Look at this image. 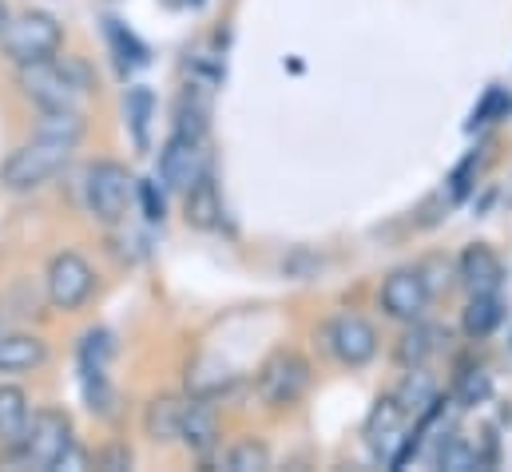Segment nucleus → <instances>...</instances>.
I'll list each match as a JSON object with an SVG mask.
<instances>
[{"mask_svg": "<svg viewBox=\"0 0 512 472\" xmlns=\"http://www.w3.org/2000/svg\"><path fill=\"white\" fill-rule=\"evenodd\" d=\"M72 147H76V143H68V139H56V135H40V131H36L28 143H20V147L4 159L0 183H4L8 191H36V187H44L48 179H56V175L68 167Z\"/></svg>", "mask_w": 512, "mask_h": 472, "instance_id": "obj_1", "label": "nucleus"}, {"mask_svg": "<svg viewBox=\"0 0 512 472\" xmlns=\"http://www.w3.org/2000/svg\"><path fill=\"white\" fill-rule=\"evenodd\" d=\"M88 68L72 64V60H36V64H20V88L36 108H76L80 96L88 92Z\"/></svg>", "mask_w": 512, "mask_h": 472, "instance_id": "obj_2", "label": "nucleus"}, {"mask_svg": "<svg viewBox=\"0 0 512 472\" xmlns=\"http://www.w3.org/2000/svg\"><path fill=\"white\" fill-rule=\"evenodd\" d=\"M60 44H64V28L48 12H20V16H8V24L0 28V48L12 64L52 60Z\"/></svg>", "mask_w": 512, "mask_h": 472, "instance_id": "obj_3", "label": "nucleus"}, {"mask_svg": "<svg viewBox=\"0 0 512 472\" xmlns=\"http://www.w3.org/2000/svg\"><path fill=\"white\" fill-rule=\"evenodd\" d=\"M72 445H76L72 417L64 409H40L28 421V433L16 445V453H20V461L28 469H60V461L68 457Z\"/></svg>", "mask_w": 512, "mask_h": 472, "instance_id": "obj_4", "label": "nucleus"}, {"mask_svg": "<svg viewBox=\"0 0 512 472\" xmlns=\"http://www.w3.org/2000/svg\"><path fill=\"white\" fill-rule=\"evenodd\" d=\"M131 191H135V179L124 163L104 159V163H92L84 175V203L100 223H120L128 215Z\"/></svg>", "mask_w": 512, "mask_h": 472, "instance_id": "obj_5", "label": "nucleus"}, {"mask_svg": "<svg viewBox=\"0 0 512 472\" xmlns=\"http://www.w3.org/2000/svg\"><path fill=\"white\" fill-rule=\"evenodd\" d=\"M44 290L56 310H80L96 290V270L76 250H60L44 270Z\"/></svg>", "mask_w": 512, "mask_h": 472, "instance_id": "obj_6", "label": "nucleus"}, {"mask_svg": "<svg viewBox=\"0 0 512 472\" xmlns=\"http://www.w3.org/2000/svg\"><path fill=\"white\" fill-rule=\"evenodd\" d=\"M306 389H310V361L302 354L282 350V354L270 357V361L262 365V373H258V397H262L270 409H290V405H298V401L306 397Z\"/></svg>", "mask_w": 512, "mask_h": 472, "instance_id": "obj_7", "label": "nucleus"}, {"mask_svg": "<svg viewBox=\"0 0 512 472\" xmlns=\"http://www.w3.org/2000/svg\"><path fill=\"white\" fill-rule=\"evenodd\" d=\"M203 175H207L203 139L175 131V135L163 143V151H159V179H163L171 191H187V187H195Z\"/></svg>", "mask_w": 512, "mask_h": 472, "instance_id": "obj_8", "label": "nucleus"}, {"mask_svg": "<svg viewBox=\"0 0 512 472\" xmlns=\"http://www.w3.org/2000/svg\"><path fill=\"white\" fill-rule=\"evenodd\" d=\"M326 346L342 365L358 369V365L374 361V354H378V330L358 314H338L326 326Z\"/></svg>", "mask_w": 512, "mask_h": 472, "instance_id": "obj_9", "label": "nucleus"}, {"mask_svg": "<svg viewBox=\"0 0 512 472\" xmlns=\"http://www.w3.org/2000/svg\"><path fill=\"white\" fill-rule=\"evenodd\" d=\"M382 310L397 322H417L429 310V282L421 270H393L382 282Z\"/></svg>", "mask_w": 512, "mask_h": 472, "instance_id": "obj_10", "label": "nucleus"}, {"mask_svg": "<svg viewBox=\"0 0 512 472\" xmlns=\"http://www.w3.org/2000/svg\"><path fill=\"white\" fill-rule=\"evenodd\" d=\"M457 270H461V282L469 286V294H497L501 282H505V266H501L497 250L485 246V242L469 246L457 262Z\"/></svg>", "mask_w": 512, "mask_h": 472, "instance_id": "obj_11", "label": "nucleus"}, {"mask_svg": "<svg viewBox=\"0 0 512 472\" xmlns=\"http://www.w3.org/2000/svg\"><path fill=\"white\" fill-rule=\"evenodd\" d=\"M179 441H183V449L207 457V453L219 445V413H215V405H207V401H191V405H183Z\"/></svg>", "mask_w": 512, "mask_h": 472, "instance_id": "obj_12", "label": "nucleus"}, {"mask_svg": "<svg viewBox=\"0 0 512 472\" xmlns=\"http://www.w3.org/2000/svg\"><path fill=\"white\" fill-rule=\"evenodd\" d=\"M48 361V346L36 334H4L0 338V373H32Z\"/></svg>", "mask_w": 512, "mask_h": 472, "instance_id": "obj_13", "label": "nucleus"}, {"mask_svg": "<svg viewBox=\"0 0 512 472\" xmlns=\"http://www.w3.org/2000/svg\"><path fill=\"white\" fill-rule=\"evenodd\" d=\"M32 409H28V393L20 385H0V445L16 449L28 433Z\"/></svg>", "mask_w": 512, "mask_h": 472, "instance_id": "obj_14", "label": "nucleus"}, {"mask_svg": "<svg viewBox=\"0 0 512 472\" xmlns=\"http://www.w3.org/2000/svg\"><path fill=\"white\" fill-rule=\"evenodd\" d=\"M187 203H183V215H187V227L195 231H215L223 223V203H219V191L211 183V175H203L195 187L183 191Z\"/></svg>", "mask_w": 512, "mask_h": 472, "instance_id": "obj_15", "label": "nucleus"}, {"mask_svg": "<svg viewBox=\"0 0 512 472\" xmlns=\"http://www.w3.org/2000/svg\"><path fill=\"white\" fill-rule=\"evenodd\" d=\"M501 322H505V302H501L497 294H473L469 306H465V318H461V326H465V334H469L473 342L489 338Z\"/></svg>", "mask_w": 512, "mask_h": 472, "instance_id": "obj_16", "label": "nucleus"}, {"mask_svg": "<svg viewBox=\"0 0 512 472\" xmlns=\"http://www.w3.org/2000/svg\"><path fill=\"white\" fill-rule=\"evenodd\" d=\"M183 405H187V401H179V397H155V401L147 405V413H143V429H147V437H151L155 445H167V441L179 437Z\"/></svg>", "mask_w": 512, "mask_h": 472, "instance_id": "obj_17", "label": "nucleus"}, {"mask_svg": "<svg viewBox=\"0 0 512 472\" xmlns=\"http://www.w3.org/2000/svg\"><path fill=\"white\" fill-rule=\"evenodd\" d=\"M441 330H433V326H421V318L413 322V330L401 338V346H397V361L405 365V369H421L429 357L441 350Z\"/></svg>", "mask_w": 512, "mask_h": 472, "instance_id": "obj_18", "label": "nucleus"}, {"mask_svg": "<svg viewBox=\"0 0 512 472\" xmlns=\"http://www.w3.org/2000/svg\"><path fill=\"white\" fill-rule=\"evenodd\" d=\"M40 135H56V139H68L76 143L84 135V116L76 108H40Z\"/></svg>", "mask_w": 512, "mask_h": 472, "instance_id": "obj_19", "label": "nucleus"}, {"mask_svg": "<svg viewBox=\"0 0 512 472\" xmlns=\"http://www.w3.org/2000/svg\"><path fill=\"white\" fill-rule=\"evenodd\" d=\"M151 116H155V96H151V88H131L128 92V123H131V135H135V147H139V151L147 147Z\"/></svg>", "mask_w": 512, "mask_h": 472, "instance_id": "obj_20", "label": "nucleus"}, {"mask_svg": "<svg viewBox=\"0 0 512 472\" xmlns=\"http://www.w3.org/2000/svg\"><path fill=\"white\" fill-rule=\"evenodd\" d=\"M223 465L231 472H258L270 465V453H266V445L262 441H239V445H231L227 449V457H223Z\"/></svg>", "mask_w": 512, "mask_h": 472, "instance_id": "obj_21", "label": "nucleus"}, {"mask_svg": "<svg viewBox=\"0 0 512 472\" xmlns=\"http://www.w3.org/2000/svg\"><path fill=\"white\" fill-rule=\"evenodd\" d=\"M108 357H112L108 330H88L80 342V369H108Z\"/></svg>", "mask_w": 512, "mask_h": 472, "instance_id": "obj_22", "label": "nucleus"}, {"mask_svg": "<svg viewBox=\"0 0 512 472\" xmlns=\"http://www.w3.org/2000/svg\"><path fill=\"white\" fill-rule=\"evenodd\" d=\"M421 401H433V385H429V377H425L421 369H413L409 381H405V389L397 393V405L409 413V409H417Z\"/></svg>", "mask_w": 512, "mask_h": 472, "instance_id": "obj_23", "label": "nucleus"}, {"mask_svg": "<svg viewBox=\"0 0 512 472\" xmlns=\"http://www.w3.org/2000/svg\"><path fill=\"white\" fill-rule=\"evenodd\" d=\"M481 457L469 441H453L449 449H441V469H453V472H465V469H477Z\"/></svg>", "mask_w": 512, "mask_h": 472, "instance_id": "obj_24", "label": "nucleus"}, {"mask_svg": "<svg viewBox=\"0 0 512 472\" xmlns=\"http://www.w3.org/2000/svg\"><path fill=\"white\" fill-rule=\"evenodd\" d=\"M139 203H143V219L147 223H163V195L155 191V183H135Z\"/></svg>", "mask_w": 512, "mask_h": 472, "instance_id": "obj_25", "label": "nucleus"}, {"mask_svg": "<svg viewBox=\"0 0 512 472\" xmlns=\"http://www.w3.org/2000/svg\"><path fill=\"white\" fill-rule=\"evenodd\" d=\"M501 108H512V100H509V96H505V92H501V88H493V92L485 96V104H481V108L473 112V127H481V123H489V119L497 116Z\"/></svg>", "mask_w": 512, "mask_h": 472, "instance_id": "obj_26", "label": "nucleus"}, {"mask_svg": "<svg viewBox=\"0 0 512 472\" xmlns=\"http://www.w3.org/2000/svg\"><path fill=\"white\" fill-rule=\"evenodd\" d=\"M96 465H100V469H112V472L131 469V449L128 445H112V449L96 453Z\"/></svg>", "mask_w": 512, "mask_h": 472, "instance_id": "obj_27", "label": "nucleus"}, {"mask_svg": "<svg viewBox=\"0 0 512 472\" xmlns=\"http://www.w3.org/2000/svg\"><path fill=\"white\" fill-rule=\"evenodd\" d=\"M461 397H465V405H477V401H485V397H489V377H485V373L469 377V381H465V393H461Z\"/></svg>", "mask_w": 512, "mask_h": 472, "instance_id": "obj_28", "label": "nucleus"}, {"mask_svg": "<svg viewBox=\"0 0 512 472\" xmlns=\"http://www.w3.org/2000/svg\"><path fill=\"white\" fill-rule=\"evenodd\" d=\"M8 24V8H4V0H0V28Z\"/></svg>", "mask_w": 512, "mask_h": 472, "instance_id": "obj_29", "label": "nucleus"}]
</instances>
